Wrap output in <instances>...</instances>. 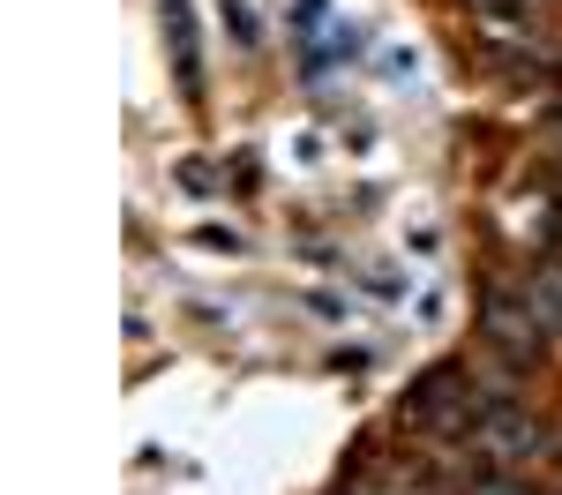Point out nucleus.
<instances>
[{"label":"nucleus","mask_w":562,"mask_h":495,"mask_svg":"<svg viewBox=\"0 0 562 495\" xmlns=\"http://www.w3.org/2000/svg\"><path fill=\"white\" fill-rule=\"evenodd\" d=\"M480 338H487V353L510 360V368H540V353H548V323L532 315L525 285L518 293L510 285H480Z\"/></svg>","instance_id":"f257e3e1"},{"label":"nucleus","mask_w":562,"mask_h":495,"mask_svg":"<svg viewBox=\"0 0 562 495\" xmlns=\"http://www.w3.org/2000/svg\"><path fill=\"white\" fill-rule=\"evenodd\" d=\"M465 443H473L480 465H510V473H525V465H532L540 450L555 443V436H548V420H540V413L487 398V405H480V420L465 428Z\"/></svg>","instance_id":"f03ea898"},{"label":"nucleus","mask_w":562,"mask_h":495,"mask_svg":"<svg viewBox=\"0 0 562 495\" xmlns=\"http://www.w3.org/2000/svg\"><path fill=\"white\" fill-rule=\"evenodd\" d=\"M480 391L465 383V368H428L413 391H405V405H397V420H413V428H428V436H458L465 443V428L480 420Z\"/></svg>","instance_id":"7ed1b4c3"},{"label":"nucleus","mask_w":562,"mask_h":495,"mask_svg":"<svg viewBox=\"0 0 562 495\" xmlns=\"http://www.w3.org/2000/svg\"><path fill=\"white\" fill-rule=\"evenodd\" d=\"M166 8V38H173V68H180V90L195 98L203 90V53H195V15H188V0H158Z\"/></svg>","instance_id":"20e7f679"},{"label":"nucleus","mask_w":562,"mask_h":495,"mask_svg":"<svg viewBox=\"0 0 562 495\" xmlns=\"http://www.w3.org/2000/svg\"><path fill=\"white\" fill-rule=\"evenodd\" d=\"M525 301L548 323V338H562V256H540V263L525 270Z\"/></svg>","instance_id":"39448f33"},{"label":"nucleus","mask_w":562,"mask_h":495,"mask_svg":"<svg viewBox=\"0 0 562 495\" xmlns=\"http://www.w3.org/2000/svg\"><path fill=\"white\" fill-rule=\"evenodd\" d=\"M458 495H540L525 473H510V465H480V473H465V488Z\"/></svg>","instance_id":"423d86ee"},{"label":"nucleus","mask_w":562,"mask_h":495,"mask_svg":"<svg viewBox=\"0 0 562 495\" xmlns=\"http://www.w3.org/2000/svg\"><path fill=\"white\" fill-rule=\"evenodd\" d=\"M346 495H375V488H346Z\"/></svg>","instance_id":"0eeeda50"}]
</instances>
